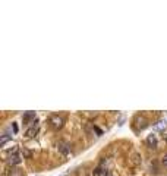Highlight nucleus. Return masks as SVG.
Returning a JSON list of instances; mask_svg holds the SVG:
<instances>
[{
  "label": "nucleus",
  "instance_id": "f257e3e1",
  "mask_svg": "<svg viewBox=\"0 0 167 176\" xmlns=\"http://www.w3.org/2000/svg\"><path fill=\"white\" fill-rule=\"evenodd\" d=\"M63 118L62 116H57V115H53V116H50V125H51V128H54V129H60L62 126H63Z\"/></svg>",
  "mask_w": 167,
  "mask_h": 176
},
{
  "label": "nucleus",
  "instance_id": "f03ea898",
  "mask_svg": "<svg viewBox=\"0 0 167 176\" xmlns=\"http://www.w3.org/2000/svg\"><path fill=\"white\" fill-rule=\"evenodd\" d=\"M57 150H59V153H62L63 156H67V154L70 153V145L65 141H59L57 143Z\"/></svg>",
  "mask_w": 167,
  "mask_h": 176
},
{
  "label": "nucleus",
  "instance_id": "7ed1b4c3",
  "mask_svg": "<svg viewBox=\"0 0 167 176\" xmlns=\"http://www.w3.org/2000/svg\"><path fill=\"white\" fill-rule=\"evenodd\" d=\"M135 122H136V129H139V131H142V129H145L147 126H148V121L145 119L144 116H136L135 118Z\"/></svg>",
  "mask_w": 167,
  "mask_h": 176
},
{
  "label": "nucleus",
  "instance_id": "20e7f679",
  "mask_svg": "<svg viewBox=\"0 0 167 176\" xmlns=\"http://www.w3.org/2000/svg\"><path fill=\"white\" fill-rule=\"evenodd\" d=\"M8 163H9L11 166L19 165V163H21V157H19V154L16 153V151H15L13 154H11V156H9V159H8Z\"/></svg>",
  "mask_w": 167,
  "mask_h": 176
},
{
  "label": "nucleus",
  "instance_id": "39448f33",
  "mask_svg": "<svg viewBox=\"0 0 167 176\" xmlns=\"http://www.w3.org/2000/svg\"><path fill=\"white\" fill-rule=\"evenodd\" d=\"M37 132H38V121L35 119V125L25 132V135H26L28 138H32V137H35V135H37Z\"/></svg>",
  "mask_w": 167,
  "mask_h": 176
},
{
  "label": "nucleus",
  "instance_id": "423d86ee",
  "mask_svg": "<svg viewBox=\"0 0 167 176\" xmlns=\"http://www.w3.org/2000/svg\"><path fill=\"white\" fill-rule=\"evenodd\" d=\"M92 173H94V176H109V170L106 167H103V166H98Z\"/></svg>",
  "mask_w": 167,
  "mask_h": 176
},
{
  "label": "nucleus",
  "instance_id": "0eeeda50",
  "mask_svg": "<svg viewBox=\"0 0 167 176\" xmlns=\"http://www.w3.org/2000/svg\"><path fill=\"white\" fill-rule=\"evenodd\" d=\"M147 144H148V147L150 148H157V138H156V135H148L147 137Z\"/></svg>",
  "mask_w": 167,
  "mask_h": 176
},
{
  "label": "nucleus",
  "instance_id": "6e6552de",
  "mask_svg": "<svg viewBox=\"0 0 167 176\" xmlns=\"http://www.w3.org/2000/svg\"><path fill=\"white\" fill-rule=\"evenodd\" d=\"M166 126H167V122L164 121V119H160L157 123H154V126H153V128H154L156 131H163Z\"/></svg>",
  "mask_w": 167,
  "mask_h": 176
},
{
  "label": "nucleus",
  "instance_id": "1a4fd4ad",
  "mask_svg": "<svg viewBox=\"0 0 167 176\" xmlns=\"http://www.w3.org/2000/svg\"><path fill=\"white\" fill-rule=\"evenodd\" d=\"M8 176H23V172L21 169H18V167H12L8 172Z\"/></svg>",
  "mask_w": 167,
  "mask_h": 176
},
{
  "label": "nucleus",
  "instance_id": "9d476101",
  "mask_svg": "<svg viewBox=\"0 0 167 176\" xmlns=\"http://www.w3.org/2000/svg\"><path fill=\"white\" fill-rule=\"evenodd\" d=\"M35 121L37 118H35V112H26L25 115H23V123H28L29 121Z\"/></svg>",
  "mask_w": 167,
  "mask_h": 176
},
{
  "label": "nucleus",
  "instance_id": "9b49d317",
  "mask_svg": "<svg viewBox=\"0 0 167 176\" xmlns=\"http://www.w3.org/2000/svg\"><path fill=\"white\" fill-rule=\"evenodd\" d=\"M9 140H12L11 135H8V134H3V135H2V138H0V147H5V144L8 143Z\"/></svg>",
  "mask_w": 167,
  "mask_h": 176
},
{
  "label": "nucleus",
  "instance_id": "f8f14e48",
  "mask_svg": "<svg viewBox=\"0 0 167 176\" xmlns=\"http://www.w3.org/2000/svg\"><path fill=\"white\" fill-rule=\"evenodd\" d=\"M22 154H23V157H25V159H29V157L32 156V153H31L28 148H22Z\"/></svg>",
  "mask_w": 167,
  "mask_h": 176
},
{
  "label": "nucleus",
  "instance_id": "ddd939ff",
  "mask_svg": "<svg viewBox=\"0 0 167 176\" xmlns=\"http://www.w3.org/2000/svg\"><path fill=\"white\" fill-rule=\"evenodd\" d=\"M161 165H163L167 169V154H164V156L161 157Z\"/></svg>",
  "mask_w": 167,
  "mask_h": 176
},
{
  "label": "nucleus",
  "instance_id": "4468645a",
  "mask_svg": "<svg viewBox=\"0 0 167 176\" xmlns=\"http://www.w3.org/2000/svg\"><path fill=\"white\" fill-rule=\"evenodd\" d=\"M12 128H13V132H15V134L18 132V125H16V123H12Z\"/></svg>",
  "mask_w": 167,
  "mask_h": 176
}]
</instances>
